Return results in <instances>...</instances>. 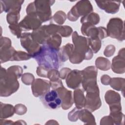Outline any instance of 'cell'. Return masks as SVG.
<instances>
[{
	"instance_id": "8fae6325",
	"label": "cell",
	"mask_w": 125,
	"mask_h": 125,
	"mask_svg": "<svg viewBox=\"0 0 125 125\" xmlns=\"http://www.w3.org/2000/svg\"><path fill=\"white\" fill-rule=\"evenodd\" d=\"M50 87V82L41 79H37L34 80L32 83L31 88L32 93L35 97H41L49 91Z\"/></svg>"
},
{
	"instance_id": "ac0fdd59",
	"label": "cell",
	"mask_w": 125,
	"mask_h": 125,
	"mask_svg": "<svg viewBox=\"0 0 125 125\" xmlns=\"http://www.w3.org/2000/svg\"><path fill=\"white\" fill-rule=\"evenodd\" d=\"M16 51L12 46L0 47V58L1 63L11 61Z\"/></svg>"
},
{
	"instance_id": "74e56055",
	"label": "cell",
	"mask_w": 125,
	"mask_h": 125,
	"mask_svg": "<svg viewBox=\"0 0 125 125\" xmlns=\"http://www.w3.org/2000/svg\"><path fill=\"white\" fill-rule=\"evenodd\" d=\"M26 106L22 104H18L15 106V112L18 115H22L26 112Z\"/></svg>"
},
{
	"instance_id": "f546056e",
	"label": "cell",
	"mask_w": 125,
	"mask_h": 125,
	"mask_svg": "<svg viewBox=\"0 0 125 125\" xmlns=\"http://www.w3.org/2000/svg\"><path fill=\"white\" fill-rule=\"evenodd\" d=\"M31 56L28 53L22 51H16L11 61H22L29 60Z\"/></svg>"
},
{
	"instance_id": "277c9868",
	"label": "cell",
	"mask_w": 125,
	"mask_h": 125,
	"mask_svg": "<svg viewBox=\"0 0 125 125\" xmlns=\"http://www.w3.org/2000/svg\"><path fill=\"white\" fill-rule=\"evenodd\" d=\"M55 1L52 0H35L29 3L26 8L28 15H36L41 21L44 22L51 18V6Z\"/></svg>"
},
{
	"instance_id": "9a60e30c",
	"label": "cell",
	"mask_w": 125,
	"mask_h": 125,
	"mask_svg": "<svg viewBox=\"0 0 125 125\" xmlns=\"http://www.w3.org/2000/svg\"><path fill=\"white\" fill-rule=\"evenodd\" d=\"M24 0H0L1 13L20 12L21 5Z\"/></svg>"
},
{
	"instance_id": "d6986e66",
	"label": "cell",
	"mask_w": 125,
	"mask_h": 125,
	"mask_svg": "<svg viewBox=\"0 0 125 125\" xmlns=\"http://www.w3.org/2000/svg\"><path fill=\"white\" fill-rule=\"evenodd\" d=\"M74 50V46L72 44L67 43L62 47L59 51V59L62 62H65L69 58Z\"/></svg>"
},
{
	"instance_id": "8992f818",
	"label": "cell",
	"mask_w": 125,
	"mask_h": 125,
	"mask_svg": "<svg viewBox=\"0 0 125 125\" xmlns=\"http://www.w3.org/2000/svg\"><path fill=\"white\" fill-rule=\"evenodd\" d=\"M85 91L87 94L85 98L84 107L91 112L99 108L102 103L99 97V90L98 85L89 87Z\"/></svg>"
},
{
	"instance_id": "9c48e42d",
	"label": "cell",
	"mask_w": 125,
	"mask_h": 125,
	"mask_svg": "<svg viewBox=\"0 0 125 125\" xmlns=\"http://www.w3.org/2000/svg\"><path fill=\"white\" fill-rule=\"evenodd\" d=\"M82 71L83 74L82 83L85 91L89 87L97 85L96 78L98 71L96 67L93 66H88Z\"/></svg>"
},
{
	"instance_id": "4dcf8cb0",
	"label": "cell",
	"mask_w": 125,
	"mask_h": 125,
	"mask_svg": "<svg viewBox=\"0 0 125 125\" xmlns=\"http://www.w3.org/2000/svg\"><path fill=\"white\" fill-rule=\"evenodd\" d=\"M66 18V15L65 13L62 11L57 12L53 16L54 20L55 22L59 24L63 23Z\"/></svg>"
},
{
	"instance_id": "d4e9b609",
	"label": "cell",
	"mask_w": 125,
	"mask_h": 125,
	"mask_svg": "<svg viewBox=\"0 0 125 125\" xmlns=\"http://www.w3.org/2000/svg\"><path fill=\"white\" fill-rule=\"evenodd\" d=\"M95 64L97 68L104 71H106L110 68V61L104 57H99L97 58Z\"/></svg>"
},
{
	"instance_id": "e575fe53",
	"label": "cell",
	"mask_w": 125,
	"mask_h": 125,
	"mask_svg": "<svg viewBox=\"0 0 125 125\" xmlns=\"http://www.w3.org/2000/svg\"><path fill=\"white\" fill-rule=\"evenodd\" d=\"M34 80V76L30 73H24L21 78V81L23 83L27 85H29L33 83Z\"/></svg>"
},
{
	"instance_id": "4316f807",
	"label": "cell",
	"mask_w": 125,
	"mask_h": 125,
	"mask_svg": "<svg viewBox=\"0 0 125 125\" xmlns=\"http://www.w3.org/2000/svg\"><path fill=\"white\" fill-rule=\"evenodd\" d=\"M88 44L92 52L96 53L99 51L101 46V40L98 37L94 38H87Z\"/></svg>"
},
{
	"instance_id": "7402d4cb",
	"label": "cell",
	"mask_w": 125,
	"mask_h": 125,
	"mask_svg": "<svg viewBox=\"0 0 125 125\" xmlns=\"http://www.w3.org/2000/svg\"><path fill=\"white\" fill-rule=\"evenodd\" d=\"M15 107L12 105L0 102V118L5 119L13 115Z\"/></svg>"
},
{
	"instance_id": "1f68e13d",
	"label": "cell",
	"mask_w": 125,
	"mask_h": 125,
	"mask_svg": "<svg viewBox=\"0 0 125 125\" xmlns=\"http://www.w3.org/2000/svg\"><path fill=\"white\" fill-rule=\"evenodd\" d=\"M72 31V29L69 26H59L58 33L63 37H67L71 35Z\"/></svg>"
},
{
	"instance_id": "ab89813d",
	"label": "cell",
	"mask_w": 125,
	"mask_h": 125,
	"mask_svg": "<svg viewBox=\"0 0 125 125\" xmlns=\"http://www.w3.org/2000/svg\"><path fill=\"white\" fill-rule=\"evenodd\" d=\"M115 48L114 45H109L105 49L104 51V55L106 57H110L115 52Z\"/></svg>"
},
{
	"instance_id": "7a4b0ae2",
	"label": "cell",
	"mask_w": 125,
	"mask_h": 125,
	"mask_svg": "<svg viewBox=\"0 0 125 125\" xmlns=\"http://www.w3.org/2000/svg\"><path fill=\"white\" fill-rule=\"evenodd\" d=\"M58 52L47 44H44L32 58L36 60L40 66H43L49 69H57L60 67Z\"/></svg>"
},
{
	"instance_id": "3957f363",
	"label": "cell",
	"mask_w": 125,
	"mask_h": 125,
	"mask_svg": "<svg viewBox=\"0 0 125 125\" xmlns=\"http://www.w3.org/2000/svg\"><path fill=\"white\" fill-rule=\"evenodd\" d=\"M18 79L16 75L11 70L1 67L0 96L7 97L17 91L19 87Z\"/></svg>"
},
{
	"instance_id": "83f0119b",
	"label": "cell",
	"mask_w": 125,
	"mask_h": 125,
	"mask_svg": "<svg viewBox=\"0 0 125 125\" xmlns=\"http://www.w3.org/2000/svg\"><path fill=\"white\" fill-rule=\"evenodd\" d=\"M124 79L121 78H114L110 79V85L111 87L113 89L117 90H122V88L124 89V85H125V80L122 81Z\"/></svg>"
},
{
	"instance_id": "60d3db41",
	"label": "cell",
	"mask_w": 125,
	"mask_h": 125,
	"mask_svg": "<svg viewBox=\"0 0 125 125\" xmlns=\"http://www.w3.org/2000/svg\"><path fill=\"white\" fill-rule=\"evenodd\" d=\"M71 71V70L68 68H63L59 72L60 77L62 79H64Z\"/></svg>"
},
{
	"instance_id": "b9f144b4",
	"label": "cell",
	"mask_w": 125,
	"mask_h": 125,
	"mask_svg": "<svg viewBox=\"0 0 125 125\" xmlns=\"http://www.w3.org/2000/svg\"><path fill=\"white\" fill-rule=\"evenodd\" d=\"M110 78L109 76L106 75H104L101 77V83L104 85H108L110 83Z\"/></svg>"
},
{
	"instance_id": "f35d334b",
	"label": "cell",
	"mask_w": 125,
	"mask_h": 125,
	"mask_svg": "<svg viewBox=\"0 0 125 125\" xmlns=\"http://www.w3.org/2000/svg\"><path fill=\"white\" fill-rule=\"evenodd\" d=\"M8 69L11 70L13 73H14L16 76L18 77V79L21 76L22 72V69L20 66L18 65H14V66H11L9 68H8Z\"/></svg>"
},
{
	"instance_id": "836d02e7",
	"label": "cell",
	"mask_w": 125,
	"mask_h": 125,
	"mask_svg": "<svg viewBox=\"0 0 125 125\" xmlns=\"http://www.w3.org/2000/svg\"><path fill=\"white\" fill-rule=\"evenodd\" d=\"M60 72L56 69H50L47 74V78L50 80V81H55L59 80Z\"/></svg>"
},
{
	"instance_id": "ffe728a7",
	"label": "cell",
	"mask_w": 125,
	"mask_h": 125,
	"mask_svg": "<svg viewBox=\"0 0 125 125\" xmlns=\"http://www.w3.org/2000/svg\"><path fill=\"white\" fill-rule=\"evenodd\" d=\"M78 118L86 124H96L94 116L88 109L80 110Z\"/></svg>"
},
{
	"instance_id": "d590c367",
	"label": "cell",
	"mask_w": 125,
	"mask_h": 125,
	"mask_svg": "<svg viewBox=\"0 0 125 125\" xmlns=\"http://www.w3.org/2000/svg\"><path fill=\"white\" fill-rule=\"evenodd\" d=\"M79 108H78L77 107L74 108L71 112L68 114V119L70 121H76L78 118L79 112L80 111Z\"/></svg>"
},
{
	"instance_id": "52a82bcc",
	"label": "cell",
	"mask_w": 125,
	"mask_h": 125,
	"mask_svg": "<svg viewBox=\"0 0 125 125\" xmlns=\"http://www.w3.org/2000/svg\"><path fill=\"white\" fill-rule=\"evenodd\" d=\"M108 36L117 39L119 41L125 40L124 22L119 18H112L107 25Z\"/></svg>"
},
{
	"instance_id": "603a6c76",
	"label": "cell",
	"mask_w": 125,
	"mask_h": 125,
	"mask_svg": "<svg viewBox=\"0 0 125 125\" xmlns=\"http://www.w3.org/2000/svg\"><path fill=\"white\" fill-rule=\"evenodd\" d=\"M61 42V37L59 34H56L50 36L47 40L45 44H47L51 48L59 51Z\"/></svg>"
},
{
	"instance_id": "ba28073f",
	"label": "cell",
	"mask_w": 125,
	"mask_h": 125,
	"mask_svg": "<svg viewBox=\"0 0 125 125\" xmlns=\"http://www.w3.org/2000/svg\"><path fill=\"white\" fill-rule=\"evenodd\" d=\"M40 100L45 106L51 109L60 108L62 104V99L56 89L48 91L40 97Z\"/></svg>"
},
{
	"instance_id": "5bb4252c",
	"label": "cell",
	"mask_w": 125,
	"mask_h": 125,
	"mask_svg": "<svg viewBox=\"0 0 125 125\" xmlns=\"http://www.w3.org/2000/svg\"><path fill=\"white\" fill-rule=\"evenodd\" d=\"M60 98L62 101V107L64 109H67L71 107L73 104V101L72 96V91L68 90L63 86L56 89Z\"/></svg>"
},
{
	"instance_id": "cb8c5ba5",
	"label": "cell",
	"mask_w": 125,
	"mask_h": 125,
	"mask_svg": "<svg viewBox=\"0 0 125 125\" xmlns=\"http://www.w3.org/2000/svg\"><path fill=\"white\" fill-rule=\"evenodd\" d=\"M74 100L76 106L78 108L81 109L84 107L85 97L83 91L80 89H76L74 92Z\"/></svg>"
},
{
	"instance_id": "e0dca14e",
	"label": "cell",
	"mask_w": 125,
	"mask_h": 125,
	"mask_svg": "<svg viewBox=\"0 0 125 125\" xmlns=\"http://www.w3.org/2000/svg\"><path fill=\"white\" fill-rule=\"evenodd\" d=\"M124 56L122 57L121 53L119 52L117 56L112 60L111 68L112 71L116 73H123L125 72V60Z\"/></svg>"
},
{
	"instance_id": "4fadbf2b",
	"label": "cell",
	"mask_w": 125,
	"mask_h": 125,
	"mask_svg": "<svg viewBox=\"0 0 125 125\" xmlns=\"http://www.w3.org/2000/svg\"><path fill=\"white\" fill-rule=\"evenodd\" d=\"M82 81V71L79 70H73L66 76V83L68 87L76 89L80 86Z\"/></svg>"
},
{
	"instance_id": "44dd1931",
	"label": "cell",
	"mask_w": 125,
	"mask_h": 125,
	"mask_svg": "<svg viewBox=\"0 0 125 125\" xmlns=\"http://www.w3.org/2000/svg\"><path fill=\"white\" fill-rule=\"evenodd\" d=\"M105 100L106 102L109 105L121 104V98L119 93L112 91L108 90L105 94Z\"/></svg>"
},
{
	"instance_id": "7c38bea8",
	"label": "cell",
	"mask_w": 125,
	"mask_h": 125,
	"mask_svg": "<svg viewBox=\"0 0 125 125\" xmlns=\"http://www.w3.org/2000/svg\"><path fill=\"white\" fill-rule=\"evenodd\" d=\"M42 22L37 16L34 15H27L19 23L22 30H36L40 27Z\"/></svg>"
},
{
	"instance_id": "5b68a950",
	"label": "cell",
	"mask_w": 125,
	"mask_h": 125,
	"mask_svg": "<svg viewBox=\"0 0 125 125\" xmlns=\"http://www.w3.org/2000/svg\"><path fill=\"white\" fill-rule=\"evenodd\" d=\"M93 11L92 6L88 0H81L69 11L67 18L70 21H76L80 16H85Z\"/></svg>"
},
{
	"instance_id": "6da1fadb",
	"label": "cell",
	"mask_w": 125,
	"mask_h": 125,
	"mask_svg": "<svg viewBox=\"0 0 125 125\" xmlns=\"http://www.w3.org/2000/svg\"><path fill=\"white\" fill-rule=\"evenodd\" d=\"M72 41L75 45L74 50L69 57L72 63H81L83 60H90L93 52L88 44L87 38L80 36L75 31L72 35Z\"/></svg>"
},
{
	"instance_id": "8d00e7d4",
	"label": "cell",
	"mask_w": 125,
	"mask_h": 125,
	"mask_svg": "<svg viewBox=\"0 0 125 125\" xmlns=\"http://www.w3.org/2000/svg\"><path fill=\"white\" fill-rule=\"evenodd\" d=\"M50 69H51L47 68L43 66H40L38 67L37 69V75L41 77L47 78L48 72Z\"/></svg>"
},
{
	"instance_id": "f1b7e54d",
	"label": "cell",
	"mask_w": 125,
	"mask_h": 125,
	"mask_svg": "<svg viewBox=\"0 0 125 125\" xmlns=\"http://www.w3.org/2000/svg\"><path fill=\"white\" fill-rule=\"evenodd\" d=\"M20 18V12H10L7 15V21L10 25L18 24V22Z\"/></svg>"
},
{
	"instance_id": "484cf974",
	"label": "cell",
	"mask_w": 125,
	"mask_h": 125,
	"mask_svg": "<svg viewBox=\"0 0 125 125\" xmlns=\"http://www.w3.org/2000/svg\"><path fill=\"white\" fill-rule=\"evenodd\" d=\"M100 21V17L98 14L95 13H90L88 15L82 17L81 22L82 23L84 22H88L93 25L97 24Z\"/></svg>"
},
{
	"instance_id": "d6a6232c",
	"label": "cell",
	"mask_w": 125,
	"mask_h": 125,
	"mask_svg": "<svg viewBox=\"0 0 125 125\" xmlns=\"http://www.w3.org/2000/svg\"><path fill=\"white\" fill-rule=\"evenodd\" d=\"M9 29L11 31V32L14 34L15 36H16L18 38H21V31L22 29L19 25V23L17 24H13V25H10Z\"/></svg>"
},
{
	"instance_id": "30bf717a",
	"label": "cell",
	"mask_w": 125,
	"mask_h": 125,
	"mask_svg": "<svg viewBox=\"0 0 125 125\" xmlns=\"http://www.w3.org/2000/svg\"><path fill=\"white\" fill-rule=\"evenodd\" d=\"M21 42L22 47L28 51L31 57L39 51L41 47L39 43L33 39L31 33H22L21 37Z\"/></svg>"
},
{
	"instance_id": "2e32d148",
	"label": "cell",
	"mask_w": 125,
	"mask_h": 125,
	"mask_svg": "<svg viewBox=\"0 0 125 125\" xmlns=\"http://www.w3.org/2000/svg\"><path fill=\"white\" fill-rule=\"evenodd\" d=\"M99 7L105 12L110 14L118 12L121 1H96Z\"/></svg>"
}]
</instances>
